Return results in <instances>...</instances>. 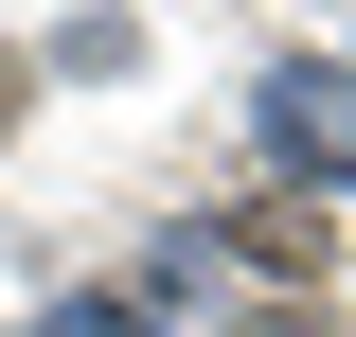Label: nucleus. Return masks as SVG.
I'll list each match as a JSON object with an SVG mask.
<instances>
[{"label":"nucleus","instance_id":"nucleus-1","mask_svg":"<svg viewBox=\"0 0 356 337\" xmlns=\"http://www.w3.org/2000/svg\"><path fill=\"white\" fill-rule=\"evenodd\" d=\"M267 125H285V160H356V89H339V71H285Z\"/></svg>","mask_w":356,"mask_h":337},{"label":"nucleus","instance_id":"nucleus-2","mask_svg":"<svg viewBox=\"0 0 356 337\" xmlns=\"http://www.w3.org/2000/svg\"><path fill=\"white\" fill-rule=\"evenodd\" d=\"M0 107H18V53H0Z\"/></svg>","mask_w":356,"mask_h":337}]
</instances>
